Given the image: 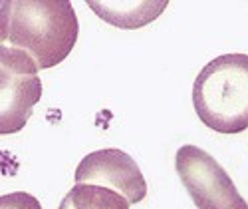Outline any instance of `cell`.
<instances>
[{
	"instance_id": "obj_6",
	"label": "cell",
	"mask_w": 248,
	"mask_h": 209,
	"mask_svg": "<svg viewBox=\"0 0 248 209\" xmlns=\"http://www.w3.org/2000/svg\"><path fill=\"white\" fill-rule=\"evenodd\" d=\"M90 8L117 28H141L167 8V2H90Z\"/></svg>"
},
{
	"instance_id": "obj_7",
	"label": "cell",
	"mask_w": 248,
	"mask_h": 209,
	"mask_svg": "<svg viewBox=\"0 0 248 209\" xmlns=\"http://www.w3.org/2000/svg\"><path fill=\"white\" fill-rule=\"evenodd\" d=\"M129 201L121 193L101 185L76 183L62 197L58 209H129Z\"/></svg>"
},
{
	"instance_id": "obj_3",
	"label": "cell",
	"mask_w": 248,
	"mask_h": 209,
	"mask_svg": "<svg viewBox=\"0 0 248 209\" xmlns=\"http://www.w3.org/2000/svg\"><path fill=\"white\" fill-rule=\"evenodd\" d=\"M34 58L12 46L0 48V134H16L28 123L42 98V82Z\"/></svg>"
},
{
	"instance_id": "obj_4",
	"label": "cell",
	"mask_w": 248,
	"mask_h": 209,
	"mask_svg": "<svg viewBox=\"0 0 248 209\" xmlns=\"http://www.w3.org/2000/svg\"><path fill=\"white\" fill-rule=\"evenodd\" d=\"M175 170L199 209H248L224 167L197 145H183L175 156Z\"/></svg>"
},
{
	"instance_id": "obj_2",
	"label": "cell",
	"mask_w": 248,
	"mask_h": 209,
	"mask_svg": "<svg viewBox=\"0 0 248 209\" xmlns=\"http://www.w3.org/2000/svg\"><path fill=\"white\" fill-rule=\"evenodd\" d=\"M199 120L218 134L248 130V54H222L206 64L193 84Z\"/></svg>"
},
{
	"instance_id": "obj_5",
	"label": "cell",
	"mask_w": 248,
	"mask_h": 209,
	"mask_svg": "<svg viewBox=\"0 0 248 209\" xmlns=\"http://www.w3.org/2000/svg\"><path fill=\"white\" fill-rule=\"evenodd\" d=\"M76 183L101 185L121 193L131 205L147 197V181L139 165L125 152L106 148L88 154L76 167Z\"/></svg>"
},
{
	"instance_id": "obj_8",
	"label": "cell",
	"mask_w": 248,
	"mask_h": 209,
	"mask_svg": "<svg viewBox=\"0 0 248 209\" xmlns=\"http://www.w3.org/2000/svg\"><path fill=\"white\" fill-rule=\"evenodd\" d=\"M0 209H42V205L26 192H14L0 197Z\"/></svg>"
},
{
	"instance_id": "obj_1",
	"label": "cell",
	"mask_w": 248,
	"mask_h": 209,
	"mask_svg": "<svg viewBox=\"0 0 248 209\" xmlns=\"http://www.w3.org/2000/svg\"><path fill=\"white\" fill-rule=\"evenodd\" d=\"M2 46L28 52L40 70L64 62L78 40V16L68 0H6L0 4Z\"/></svg>"
}]
</instances>
